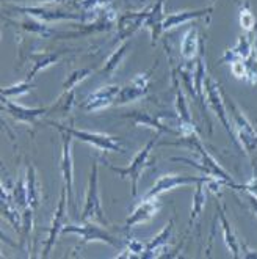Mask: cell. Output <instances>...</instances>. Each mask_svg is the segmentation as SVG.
Segmentation results:
<instances>
[{"mask_svg": "<svg viewBox=\"0 0 257 259\" xmlns=\"http://www.w3.org/2000/svg\"><path fill=\"white\" fill-rule=\"evenodd\" d=\"M221 91H223V99L226 104V110H228V115H229V121L232 127L235 126L237 142L243 148V151H246L248 154H252V152L257 151V131L252 126L249 118L243 113V110H241L235 104V101L226 93L224 88Z\"/></svg>", "mask_w": 257, "mask_h": 259, "instance_id": "1", "label": "cell"}, {"mask_svg": "<svg viewBox=\"0 0 257 259\" xmlns=\"http://www.w3.org/2000/svg\"><path fill=\"white\" fill-rule=\"evenodd\" d=\"M82 222H96L104 226L109 225V220L105 217V212L102 207L100 192H99V163L93 162L91 175L88 181V190H86V200L80 215Z\"/></svg>", "mask_w": 257, "mask_h": 259, "instance_id": "2", "label": "cell"}, {"mask_svg": "<svg viewBox=\"0 0 257 259\" xmlns=\"http://www.w3.org/2000/svg\"><path fill=\"white\" fill-rule=\"evenodd\" d=\"M52 126H55L57 129L68 132L72 139L83 142L93 148H97L99 151L104 152H119V154H124L126 148L121 145L119 139L116 137H112L109 134H100V132H89V131H80V129H75L72 126H63V124H58V123H50Z\"/></svg>", "mask_w": 257, "mask_h": 259, "instance_id": "3", "label": "cell"}, {"mask_svg": "<svg viewBox=\"0 0 257 259\" xmlns=\"http://www.w3.org/2000/svg\"><path fill=\"white\" fill-rule=\"evenodd\" d=\"M104 225L100 223H96V222H83L82 226H77V225H68L63 228V233L62 234H69V233H74V234H79L82 237L80 243L77 247H75V251L80 250L82 247L88 245L89 242H102V243H107V245H112L118 250L123 248V243L118 237H115L112 233H109L107 230H104L102 228Z\"/></svg>", "mask_w": 257, "mask_h": 259, "instance_id": "4", "label": "cell"}, {"mask_svg": "<svg viewBox=\"0 0 257 259\" xmlns=\"http://www.w3.org/2000/svg\"><path fill=\"white\" fill-rule=\"evenodd\" d=\"M159 137L160 134H157L156 137H152L147 145L144 148H141L138 152H137V156H135L132 159V162L126 166V168H119V166H115L112 163H109L110 166V170L118 173L123 179H129L130 181V187H132V196H137V189H138V182H140V178H141V173L143 170L147 166V160H149V156H150V152H152V148L156 146L157 140H159Z\"/></svg>", "mask_w": 257, "mask_h": 259, "instance_id": "5", "label": "cell"}, {"mask_svg": "<svg viewBox=\"0 0 257 259\" xmlns=\"http://www.w3.org/2000/svg\"><path fill=\"white\" fill-rule=\"evenodd\" d=\"M223 87L207 75L205 77V85H204V93H205V98H207V102L210 105V109L214 110V113L218 116L220 123L223 124V127L226 129V132L229 134V137L232 139V142H237V137L232 131V124L229 121V115H228V110H226V104H224V99H223Z\"/></svg>", "mask_w": 257, "mask_h": 259, "instance_id": "6", "label": "cell"}, {"mask_svg": "<svg viewBox=\"0 0 257 259\" xmlns=\"http://www.w3.org/2000/svg\"><path fill=\"white\" fill-rule=\"evenodd\" d=\"M13 11L19 14H25V16H32L41 22H57V21H83L86 22L83 14H74L71 11L55 8V7H14Z\"/></svg>", "mask_w": 257, "mask_h": 259, "instance_id": "7", "label": "cell"}, {"mask_svg": "<svg viewBox=\"0 0 257 259\" xmlns=\"http://www.w3.org/2000/svg\"><path fill=\"white\" fill-rule=\"evenodd\" d=\"M60 170L65 181L68 192V200L75 207V190H74V166H72V137L62 131V159H60Z\"/></svg>", "mask_w": 257, "mask_h": 259, "instance_id": "8", "label": "cell"}, {"mask_svg": "<svg viewBox=\"0 0 257 259\" xmlns=\"http://www.w3.org/2000/svg\"><path fill=\"white\" fill-rule=\"evenodd\" d=\"M154 69H156V65L147 72L138 74L137 77H135L133 80H130L127 85L121 87V91H119V95L115 101V105H126V104H130V102H135V101L144 98L149 91L150 75H152Z\"/></svg>", "mask_w": 257, "mask_h": 259, "instance_id": "9", "label": "cell"}, {"mask_svg": "<svg viewBox=\"0 0 257 259\" xmlns=\"http://www.w3.org/2000/svg\"><path fill=\"white\" fill-rule=\"evenodd\" d=\"M119 91H121L119 85H104L96 91H93V93H89L83 99V102L80 104V109L89 113L109 109L110 105H115Z\"/></svg>", "mask_w": 257, "mask_h": 259, "instance_id": "10", "label": "cell"}, {"mask_svg": "<svg viewBox=\"0 0 257 259\" xmlns=\"http://www.w3.org/2000/svg\"><path fill=\"white\" fill-rule=\"evenodd\" d=\"M68 192H66V187L62 189L60 192V201L57 204V210L52 217V222H50V228H49V237H47V242H46V247L42 250V257H47L49 253L54 250L55 243H57V239L58 236L63 233V228H65V222H66V214H68Z\"/></svg>", "mask_w": 257, "mask_h": 259, "instance_id": "11", "label": "cell"}, {"mask_svg": "<svg viewBox=\"0 0 257 259\" xmlns=\"http://www.w3.org/2000/svg\"><path fill=\"white\" fill-rule=\"evenodd\" d=\"M149 8L143 10V11H137V13H124L116 22V35L113 38V41L116 44H121L127 41L132 35H135L141 27H144L146 18H147Z\"/></svg>", "mask_w": 257, "mask_h": 259, "instance_id": "12", "label": "cell"}, {"mask_svg": "<svg viewBox=\"0 0 257 259\" xmlns=\"http://www.w3.org/2000/svg\"><path fill=\"white\" fill-rule=\"evenodd\" d=\"M207 176H184V175H165L160 176L156 184L147 190V193L144 195V198H159V195L173 190L176 187L180 186H190V184H198L199 181L205 179Z\"/></svg>", "mask_w": 257, "mask_h": 259, "instance_id": "13", "label": "cell"}, {"mask_svg": "<svg viewBox=\"0 0 257 259\" xmlns=\"http://www.w3.org/2000/svg\"><path fill=\"white\" fill-rule=\"evenodd\" d=\"M2 107L8 112V115L11 118H14L16 121L24 123V124H35L38 118L47 115L50 112V107L30 109V107H24V105H19L16 102L10 101L8 98H2Z\"/></svg>", "mask_w": 257, "mask_h": 259, "instance_id": "14", "label": "cell"}, {"mask_svg": "<svg viewBox=\"0 0 257 259\" xmlns=\"http://www.w3.org/2000/svg\"><path fill=\"white\" fill-rule=\"evenodd\" d=\"M173 231H174V220H170L163 226V230L150 239V242L146 245V250L141 257L147 259H154V257H162L165 256L163 253H168L170 250V243L173 239Z\"/></svg>", "mask_w": 257, "mask_h": 259, "instance_id": "15", "label": "cell"}, {"mask_svg": "<svg viewBox=\"0 0 257 259\" xmlns=\"http://www.w3.org/2000/svg\"><path fill=\"white\" fill-rule=\"evenodd\" d=\"M162 207L159 198H143V201L140 203V206H137L132 214L127 217L126 220V230H130L132 226H137L141 223H146L152 219L159 209Z\"/></svg>", "mask_w": 257, "mask_h": 259, "instance_id": "16", "label": "cell"}, {"mask_svg": "<svg viewBox=\"0 0 257 259\" xmlns=\"http://www.w3.org/2000/svg\"><path fill=\"white\" fill-rule=\"evenodd\" d=\"M202 42L199 41V33H198V27L196 25H190L188 30L184 33L182 38V44H180V55L185 60L188 65H191L196 58L199 57L201 48H202Z\"/></svg>", "mask_w": 257, "mask_h": 259, "instance_id": "17", "label": "cell"}, {"mask_svg": "<svg viewBox=\"0 0 257 259\" xmlns=\"http://www.w3.org/2000/svg\"><path fill=\"white\" fill-rule=\"evenodd\" d=\"M212 11H214V7L209 8H201V10H190V11H179V13H171L166 14L165 21H163V32L165 30H171L176 28L179 25H182L185 22H190L193 19H199V18H209Z\"/></svg>", "mask_w": 257, "mask_h": 259, "instance_id": "18", "label": "cell"}, {"mask_svg": "<svg viewBox=\"0 0 257 259\" xmlns=\"http://www.w3.org/2000/svg\"><path fill=\"white\" fill-rule=\"evenodd\" d=\"M165 0H156L152 7H149V13L144 22V27L150 30V36H152V44L157 42V38L163 32V21H165Z\"/></svg>", "mask_w": 257, "mask_h": 259, "instance_id": "19", "label": "cell"}, {"mask_svg": "<svg viewBox=\"0 0 257 259\" xmlns=\"http://www.w3.org/2000/svg\"><path fill=\"white\" fill-rule=\"evenodd\" d=\"M123 116L132 119L135 126L152 127V129H156L159 134H163V132H168V134H179L177 129H171V127H168V126L162 124V123H160V118H156L154 115H149V113L141 112V110H133V112H129V113H124Z\"/></svg>", "mask_w": 257, "mask_h": 259, "instance_id": "20", "label": "cell"}, {"mask_svg": "<svg viewBox=\"0 0 257 259\" xmlns=\"http://www.w3.org/2000/svg\"><path fill=\"white\" fill-rule=\"evenodd\" d=\"M65 52H33L30 54V60L33 62V68L28 71L27 80H32L35 75L44 69L55 65Z\"/></svg>", "mask_w": 257, "mask_h": 259, "instance_id": "21", "label": "cell"}, {"mask_svg": "<svg viewBox=\"0 0 257 259\" xmlns=\"http://www.w3.org/2000/svg\"><path fill=\"white\" fill-rule=\"evenodd\" d=\"M171 77H173V85H174V90H176V112H177V116H179V123L180 124H194L193 118L190 115V109L187 105L185 96H184V90L180 88V85H179L177 71L176 69H173Z\"/></svg>", "mask_w": 257, "mask_h": 259, "instance_id": "22", "label": "cell"}, {"mask_svg": "<svg viewBox=\"0 0 257 259\" xmlns=\"http://www.w3.org/2000/svg\"><path fill=\"white\" fill-rule=\"evenodd\" d=\"M210 176H207L205 179L199 181L198 184H196V189H194V195H193V206H191V210H190V222H188V231L194 226V222L199 219V215L202 214L204 210V206H205V201H207V192H205V181L209 179Z\"/></svg>", "mask_w": 257, "mask_h": 259, "instance_id": "23", "label": "cell"}, {"mask_svg": "<svg viewBox=\"0 0 257 259\" xmlns=\"http://www.w3.org/2000/svg\"><path fill=\"white\" fill-rule=\"evenodd\" d=\"M130 46H132L130 39L118 44V48L112 52V55L107 58V62H105V65L102 68V74L105 75V77H110V75H113L118 71V68L121 66V63H123V60L126 58Z\"/></svg>", "mask_w": 257, "mask_h": 259, "instance_id": "24", "label": "cell"}, {"mask_svg": "<svg viewBox=\"0 0 257 259\" xmlns=\"http://www.w3.org/2000/svg\"><path fill=\"white\" fill-rule=\"evenodd\" d=\"M217 206H218V217L221 220V228H223V240L226 243V247H228L229 251L232 253V256L234 257H240V242L237 240V236L232 231V226H231L229 220L226 219L224 209L220 206V203Z\"/></svg>", "mask_w": 257, "mask_h": 259, "instance_id": "25", "label": "cell"}, {"mask_svg": "<svg viewBox=\"0 0 257 259\" xmlns=\"http://www.w3.org/2000/svg\"><path fill=\"white\" fill-rule=\"evenodd\" d=\"M25 186H27V196H28V206L38 207L41 201V187L36 178V168L32 163H27V176H25Z\"/></svg>", "mask_w": 257, "mask_h": 259, "instance_id": "26", "label": "cell"}, {"mask_svg": "<svg viewBox=\"0 0 257 259\" xmlns=\"http://www.w3.org/2000/svg\"><path fill=\"white\" fill-rule=\"evenodd\" d=\"M13 25H16L28 33H35L41 38H52V36H57V32L52 30L50 27L46 25V22H41L32 16H27V19L24 21H19V22H11Z\"/></svg>", "mask_w": 257, "mask_h": 259, "instance_id": "27", "label": "cell"}, {"mask_svg": "<svg viewBox=\"0 0 257 259\" xmlns=\"http://www.w3.org/2000/svg\"><path fill=\"white\" fill-rule=\"evenodd\" d=\"M252 44L248 41V38L245 35H241L238 38V42L234 49L231 51H226V54L223 55L221 62L223 63H232V62H237V60H246L248 57L252 55Z\"/></svg>", "mask_w": 257, "mask_h": 259, "instance_id": "28", "label": "cell"}, {"mask_svg": "<svg viewBox=\"0 0 257 259\" xmlns=\"http://www.w3.org/2000/svg\"><path fill=\"white\" fill-rule=\"evenodd\" d=\"M2 217L11 225V228L21 236L22 231V215L19 212V207L16 204H11L10 201L7 203V198L2 196Z\"/></svg>", "mask_w": 257, "mask_h": 259, "instance_id": "29", "label": "cell"}, {"mask_svg": "<svg viewBox=\"0 0 257 259\" xmlns=\"http://www.w3.org/2000/svg\"><path fill=\"white\" fill-rule=\"evenodd\" d=\"M93 68H80L75 69L72 72L68 74V77L63 83V93H68V91H74V88L77 87L80 82H83L85 79H88L89 75L93 74Z\"/></svg>", "mask_w": 257, "mask_h": 259, "instance_id": "30", "label": "cell"}, {"mask_svg": "<svg viewBox=\"0 0 257 259\" xmlns=\"http://www.w3.org/2000/svg\"><path fill=\"white\" fill-rule=\"evenodd\" d=\"M35 88H36L35 82L25 80V82H18L14 85H10V87H2V91H0V93H2V98H16V96L30 93V91Z\"/></svg>", "mask_w": 257, "mask_h": 259, "instance_id": "31", "label": "cell"}, {"mask_svg": "<svg viewBox=\"0 0 257 259\" xmlns=\"http://www.w3.org/2000/svg\"><path fill=\"white\" fill-rule=\"evenodd\" d=\"M32 231H33V207H25L22 212V231H21V239L22 243L24 242H30V237H32ZM21 243V247H22Z\"/></svg>", "mask_w": 257, "mask_h": 259, "instance_id": "32", "label": "cell"}, {"mask_svg": "<svg viewBox=\"0 0 257 259\" xmlns=\"http://www.w3.org/2000/svg\"><path fill=\"white\" fill-rule=\"evenodd\" d=\"M13 203L21 209H25L28 206V196H27V186L22 181H18L13 190Z\"/></svg>", "mask_w": 257, "mask_h": 259, "instance_id": "33", "label": "cell"}, {"mask_svg": "<svg viewBox=\"0 0 257 259\" xmlns=\"http://www.w3.org/2000/svg\"><path fill=\"white\" fill-rule=\"evenodd\" d=\"M240 25L243 27L246 32H249V30H254L257 27L255 18H254V14L251 13L248 5H243V7L240 8Z\"/></svg>", "mask_w": 257, "mask_h": 259, "instance_id": "34", "label": "cell"}, {"mask_svg": "<svg viewBox=\"0 0 257 259\" xmlns=\"http://www.w3.org/2000/svg\"><path fill=\"white\" fill-rule=\"evenodd\" d=\"M110 0H74V5L83 11H99L100 8L107 7Z\"/></svg>", "mask_w": 257, "mask_h": 259, "instance_id": "35", "label": "cell"}, {"mask_svg": "<svg viewBox=\"0 0 257 259\" xmlns=\"http://www.w3.org/2000/svg\"><path fill=\"white\" fill-rule=\"evenodd\" d=\"M144 250H146V245L143 242H140V240H137V239H129L127 240V243H126V250H124V253H130L129 256L132 257V256H143V253H144Z\"/></svg>", "mask_w": 257, "mask_h": 259, "instance_id": "36", "label": "cell"}, {"mask_svg": "<svg viewBox=\"0 0 257 259\" xmlns=\"http://www.w3.org/2000/svg\"><path fill=\"white\" fill-rule=\"evenodd\" d=\"M241 192H245V193H249L252 196L257 198V175H254L246 184H243V189H241Z\"/></svg>", "mask_w": 257, "mask_h": 259, "instance_id": "37", "label": "cell"}, {"mask_svg": "<svg viewBox=\"0 0 257 259\" xmlns=\"http://www.w3.org/2000/svg\"><path fill=\"white\" fill-rule=\"evenodd\" d=\"M245 200L248 201V206L251 207V210L254 212L255 217H257V198H255V196H252V195H249V193H246Z\"/></svg>", "mask_w": 257, "mask_h": 259, "instance_id": "38", "label": "cell"}, {"mask_svg": "<svg viewBox=\"0 0 257 259\" xmlns=\"http://www.w3.org/2000/svg\"><path fill=\"white\" fill-rule=\"evenodd\" d=\"M8 2H38V4H52V2H65V0H8Z\"/></svg>", "mask_w": 257, "mask_h": 259, "instance_id": "39", "label": "cell"}, {"mask_svg": "<svg viewBox=\"0 0 257 259\" xmlns=\"http://www.w3.org/2000/svg\"><path fill=\"white\" fill-rule=\"evenodd\" d=\"M254 55L257 58V28H255V39H254Z\"/></svg>", "mask_w": 257, "mask_h": 259, "instance_id": "40", "label": "cell"}]
</instances>
